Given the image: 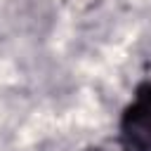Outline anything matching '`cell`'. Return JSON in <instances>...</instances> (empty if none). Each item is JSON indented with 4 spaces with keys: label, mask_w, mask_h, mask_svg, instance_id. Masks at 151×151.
Masks as SVG:
<instances>
[{
    "label": "cell",
    "mask_w": 151,
    "mask_h": 151,
    "mask_svg": "<svg viewBox=\"0 0 151 151\" xmlns=\"http://www.w3.org/2000/svg\"><path fill=\"white\" fill-rule=\"evenodd\" d=\"M120 137L130 151H151V80L134 90L120 118Z\"/></svg>",
    "instance_id": "6da1fadb"
},
{
    "label": "cell",
    "mask_w": 151,
    "mask_h": 151,
    "mask_svg": "<svg viewBox=\"0 0 151 151\" xmlns=\"http://www.w3.org/2000/svg\"><path fill=\"white\" fill-rule=\"evenodd\" d=\"M90 151H130L125 144H120V146H97V149H90Z\"/></svg>",
    "instance_id": "7a4b0ae2"
}]
</instances>
